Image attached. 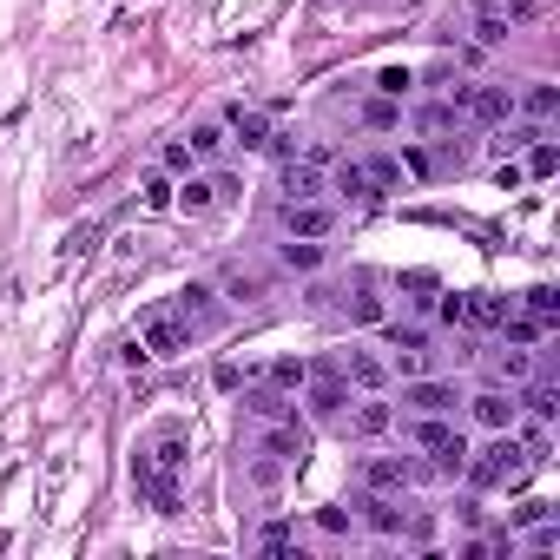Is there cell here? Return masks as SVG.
Here are the masks:
<instances>
[{"label": "cell", "mask_w": 560, "mask_h": 560, "mask_svg": "<svg viewBox=\"0 0 560 560\" xmlns=\"http://www.w3.org/2000/svg\"><path fill=\"white\" fill-rule=\"evenodd\" d=\"M528 468H534V455L514 442L508 429H495V442L462 462V475L475 481V488H521V475H528Z\"/></svg>", "instance_id": "obj_1"}, {"label": "cell", "mask_w": 560, "mask_h": 560, "mask_svg": "<svg viewBox=\"0 0 560 560\" xmlns=\"http://www.w3.org/2000/svg\"><path fill=\"white\" fill-rule=\"evenodd\" d=\"M192 343H198V323L185 317L178 304H172V310H152V317L139 323V350H145V356H185Z\"/></svg>", "instance_id": "obj_2"}, {"label": "cell", "mask_w": 560, "mask_h": 560, "mask_svg": "<svg viewBox=\"0 0 560 560\" xmlns=\"http://www.w3.org/2000/svg\"><path fill=\"white\" fill-rule=\"evenodd\" d=\"M304 402H310V416L336 422V416H343V409L356 402V396H350V376H343L336 363H317V369L304 376Z\"/></svg>", "instance_id": "obj_3"}, {"label": "cell", "mask_w": 560, "mask_h": 560, "mask_svg": "<svg viewBox=\"0 0 560 560\" xmlns=\"http://www.w3.org/2000/svg\"><path fill=\"white\" fill-rule=\"evenodd\" d=\"M402 409H416V416H455V409H462V389L442 383V376H409V383H402Z\"/></svg>", "instance_id": "obj_4"}, {"label": "cell", "mask_w": 560, "mask_h": 560, "mask_svg": "<svg viewBox=\"0 0 560 560\" xmlns=\"http://www.w3.org/2000/svg\"><path fill=\"white\" fill-rule=\"evenodd\" d=\"M277 224H284L290 238H330L336 211L323 205V198H284V205H277Z\"/></svg>", "instance_id": "obj_5"}, {"label": "cell", "mask_w": 560, "mask_h": 560, "mask_svg": "<svg viewBox=\"0 0 560 560\" xmlns=\"http://www.w3.org/2000/svg\"><path fill=\"white\" fill-rule=\"evenodd\" d=\"M455 106H462V119H481V126H501L514 112V93H501V86H462V93H448Z\"/></svg>", "instance_id": "obj_6"}, {"label": "cell", "mask_w": 560, "mask_h": 560, "mask_svg": "<svg viewBox=\"0 0 560 560\" xmlns=\"http://www.w3.org/2000/svg\"><path fill=\"white\" fill-rule=\"evenodd\" d=\"M139 455L159 468V475H178V468H185V455H192V442H185V422H159V435H152Z\"/></svg>", "instance_id": "obj_7"}, {"label": "cell", "mask_w": 560, "mask_h": 560, "mask_svg": "<svg viewBox=\"0 0 560 560\" xmlns=\"http://www.w3.org/2000/svg\"><path fill=\"white\" fill-rule=\"evenodd\" d=\"M231 192H238V185H231V178H224V172H211V178H185V185H178V192H172V205L178 211H192V218H198V211H211V205H224V198H231Z\"/></svg>", "instance_id": "obj_8"}, {"label": "cell", "mask_w": 560, "mask_h": 560, "mask_svg": "<svg viewBox=\"0 0 560 560\" xmlns=\"http://www.w3.org/2000/svg\"><path fill=\"white\" fill-rule=\"evenodd\" d=\"M132 488H139V495L152 501L159 514H178V475H159L145 455H132Z\"/></svg>", "instance_id": "obj_9"}, {"label": "cell", "mask_w": 560, "mask_h": 560, "mask_svg": "<svg viewBox=\"0 0 560 560\" xmlns=\"http://www.w3.org/2000/svg\"><path fill=\"white\" fill-rule=\"evenodd\" d=\"M416 481V462H402V455H369L363 462V488L369 495H396V488H409Z\"/></svg>", "instance_id": "obj_10"}, {"label": "cell", "mask_w": 560, "mask_h": 560, "mask_svg": "<svg viewBox=\"0 0 560 560\" xmlns=\"http://www.w3.org/2000/svg\"><path fill=\"white\" fill-rule=\"evenodd\" d=\"M343 416H350L356 442H376V435L396 429V409H389V402H356V409H343Z\"/></svg>", "instance_id": "obj_11"}, {"label": "cell", "mask_w": 560, "mask_h": 560, "mask_svg": "<svg viewBox=\"0 0 560 560\" xmlns=\"http://www.w3.org/2000/svg\"><path fill=\"white\" fill-rule=\"evenodd\" d=\"M462 402L481 429H514V396H501V389H481V396H462Z\"/></svg>", "instance_id": "obj_12"}, {"label": "cell", "mask_w": 560, "mask_h": 560, "mask_svg": "<svg viewBox=\"0 0 560 560\" xmlns=\"http://www.w3.org/2000/svg\"><path fill=\"white\" fill-rule=\"evenodd\" d=\"M336 369L350 376V389H383V383H389V363H383L376 350H350V356H343Z\"/></svg>", "instance_id": "obj_13"}, {"label": "cell", "mask_w": 560, "mask_h": 560, "mask_svg": "<svg viewBox=\"0 0 560 560\" xmlns=\"http://www.w3.org/2000/svg\"><path fill=\"white\" fill-rule=\"evenodd\" d=\"M501 317H508V297H495V290H468L462 297V323H475V330H501Z\"/></svg>", "instance_id": "obj_14"}, {"label": "cell", "mask_w": 560, "mask_h": 560, "mask_svg": "<svg viewBox=\"0 0 560 560\" xmlns=\"http://www.w3.org/2000/svg\"><path fill=\"white\" fill-rule=\"evenodd\" d=\"M257 455H271V462H304V429H297V416H284L271 435H264V448Z\"/></svg>", "instance_id": "obj_15"}, {"label": "cell", "mask_w": 560, "mask_h": 560, "mask_svg": "<svg viewBox=\"0 0 560 560\" xmlns=\"http://www.w3.org/2000/svg\"><path fill=\"white\" fill-rule=\"evenodd\" d=\"M323 192L350 198V205H369V198H376V185H369V165H336V178H323Z\"/></svg>", "instance_id": "obj_16"}, {"label": "cell", "mask_w": 560, "mask_h": 560, "mask_svg": "<svg viewBox=\"0 0 560 560\" xmlns=\"http://www.w3.org/2000/svg\"><path fill=\"white\" fill-rule=\"evenodd\" d=\"M231 132H238V145H251V152L271 145V119H264L257 106H231Z\"/></svg>", "instance_id": "obj_17"}, {"label": "cell", "mask_w": 560, "mask_h": 560, "mask_svg": "<svg viewBox=\"0 0 560 560\" xmlns=\"http://www.w3.org/2000/svg\"><path fill=\"white\" fill-rule=\"evenodd\" d=\"M277 185H284V198H323V172L317 165H284Z\"/></svg>", "instance_id": "obj_18"}, {"label": "cell", "mask_w": 560, "mask_h": 560, "mask_svg": "<svg viewBox=\"0 0 560 560\" xmlns=\"http://www.w3.org/2000/svg\"><path fill=\"white\" fill-rule=\"evenodd\" d=\"M429 455H435V475H462V462H468V442H462V429H455V435H442V442H435Z\"/></svg>", "instance_id": "obj_19"}, {"label": "cell", "mask_w": 560, "mask_h": 560, "mask_svg": "<svg viewBox=\"0 0 560 560\" xmlns=\"http://www.w3.org/2000/svg\"><path fill=\"white\" fill-rule=\"evenodd\" d=\"M172 192H178V185H172L165 172H145V185H139V205H145V211H172Z\"/></svg>", "instance_id": "obj_20"}, {"label": "cell", "mask_w": 560, "mask_h": 560, "mask_svg": "<svg viewBox=\"0 0 560 560\" xmlns=\"http://www.w3.org/2000/svg\"><path fill=\"white\" fill-rule=\"evenodd\" d=\"M284 264H290V271H317V264H323V244H317V238H290V244H284Z\"/></svg>", "instance_id": "obj_21"}, {"label": "cell", "mask_w": 560, "mask_h": 560, "mask_svg": "<svg viewBox=\"0 0 560 560\" xmlns=\"http://www.w3.org/2000/svg\"><path fill=\"white\" fill-rule=\"evenodd\" d=\"M455 119H462V106H455V99H442V106H422V112H416V132H448Z\"/></svg>", "instance_id": "obj_22"}, {"label": "cell", "mask_w": 560, "mask_h": 560, "mask_svg": "<svg viewBox=\"0 0 560 560\" xmlns=\"http://www.w3.org/2000/svg\"><path fill=\"white\" fill-rule=\"evenodd\" d=\"M501 330H508V343H541L554 323H541V317H514V310H508V317H501Z\"/></svg>", "instance_id": "obj_23"}, {"label": "cell", "mask_w": 560, "mask_h": 560, "mask_svg": "<svg viewBox=\"0 0 560 560\" xmlns=\"http://www.w3.org/2000/svg\"><path fill=\"white\" fill-rule=\"evenodd\" d=\"M363 508H369V528H376V534H402V514H396V501H383V495H369Z\"/></svg>", "instance_id": "obj_24"}, {"label": "cell", "mask_w": 560, "mask_h": 560, "mask_svg": "<svg viewBox=\"0 0 560 560\" xmlns=\"http://www.w3.org/2000/svg\"><path fill=\"white\" fill-rule=\"evenodd\" d=\"M304 376H310V363H297V356H277L271 363V389H304Z\"/></svg>", "instance_id": "obj_25"}, {"label": "cell", "mask_w": 560, "mask_h": 560, "mask_svg": "<svg viewBox=\"0 0 560 560\" xmlns=\"http://www.w3.org/2000/svg\"><path fill=\"white\" fill-rule=\"evenodd\" d=\"M409 86H416V73H409V66H383V73H376V93H383V99H402Z\"/></svg>", "instance_id": "obj_26"}, {"label": "cell", "mask_w": 560, "mask_h": 560, "mask_svg": "<svg viewBox=\"0 0 560 560\" xmlns=\"http://www.w3.org/2000/svg\"><path fill=\"white\" fill-rule=\"evenodd\" d=\"M369 185H376V198L396 192L402 185V159H369Z\"/></svg>", "instance_id": "obj_27"}, {"label": "cell", "mask_w": 560, "mask_h": 560, "mask_svg": "<svg viewBox=\"0 0 560 560\" xmlns=\"http://www.w3.org/2000/svg\"><path fill=\"white\" fill-rule=\"evenodd\" d=\"M343 310H350V323H383V297H369V290L343 297Z\"/></svg>", "instance_id": "obj_28"}, {"label": "cell", "mask_w": 560, "mask_h": 560, "mask_svg": "<svg viewBox=\"0 0 560 560\" xmlns=\"http://www.w3.org/2000/svg\"><path fill=\"white\" fill-rule=\"evenodd\" d=\"M528 310H534L541 323H554V317H560V290H554V284H534V290H528Z\"/></svg>", "instance_id": "obj_29"}, {"label": "cell", "mask_w": 560, "mask_h": 560, "mask_svg": "<svg viewBox=\"0 0 560 560\" xmlns=\"http://www.w3.org/2000/svg\"><path fill=\"white\" fill-rule=\"evenodd\" d=\"M251 409H257V416H264V422H284V416H290L284 389H257V396H251Z\"/></svg>", "instance_id": "obj_30"}, {"label": "cell", "mask_w": 560, "mask_h": 560, "mask_svg": "<svg viewBox=\"0 0 560 560\" xmlns=\"http://www.w3.org/2000/svg\"><path fill=\"white\" fill-rule=\"evenodd\" d=\"M178 310H185V317H205V310H211V284H185V290H178Z\"/></svg>", "instance_id": "obj_31"}, {"label": "cell", "mask_w": 560, "mask_h": 560, "mask_svg": "<svg viewBox=\"0 0 560 560\" xmlns=\"http://www.w3.org/2000/svg\"><path fill=\"white\" fill-rule=\"evenodd\" d=\"M521 402H528L534 416H554V409H560V396H554V383H528V389H521Z\"/></svg>", "instance_id": "obj_32"}, {"label": "cell", "mask_w": 560, "mask_h": 560, "mask_svg": "<svg viewBox=\"0 0 560 560\" xmlns=\"http://www.w3.org/2000/svg\"><path fill=\"white\" fill-rule=\"evenodd\" d=\"M554 547H560V528H554V514H541L528 534V554H554Z\"/></svg>", "instance_id": "obj_33"}, {"label": "cell", "mask_w": 560, "mask_h": 560, "mask_svg": "<svg viewBox=\"0 0 560 560\" xmlns=\"http://www.w3.org/2000/svg\"><path fill=\"white\" fill-rule=\"evenodd\" d=\"M224 145H231V139H224L218 126H198V132H192V159H218Z\"/></svg>", "instance_id": "obj_34"}, {"label": "cell", "mask_w": 560, "mask_h": 560, "mask_svg": "<svg viewBox=\"0 0 560 560\" xmlns=\"http://www.w3.org/2000/svg\"><path fill=\"white\" fill-rule=\"evenodd\" d=\"M409 435H416L422 448H435V442H442V435H455V429H448V416H422V422H416V429H409Z\"/></svg>", "instance_id": "obj_35"}, {"label": "cell", "mask_w": 560, "mask_h": 560, "mask_svg": "<svg viewBox=\"0 0 560 560\" xmlns=\"http://www.w3.org/2000/svg\"><path fill=\"white\" fill-rule=\"evenodd\" d=\"M528 112H534V126H547L554 119V86H528Z\"/></svg>", "instance_id": "obj_36"}, {"label": "cell", "mask_w": 560, "mask_h": 560, "mask_svg": "<svg viewBox=\"0 0 560 560\" xmlns=\"http://www.w3.org/2000/svg\"><path fill=\"white\" fill-rule=\"evenodd\" d=\"M528 172H534V178L560 172V152H554V145H534V152H528Z\"/></svg>", "instance_id": "obj_37"}, {"label": "cell", "mask_w": 560, "mask_h": 560, "mask_svg": "<svg viewBox=\"0 0 560 560\" xmlns=\"http://www.w3.org/2000/svg\"><path fill=\"white\" fill-rule=\"evenodd\" d=\"M363 119H369V126H376V132H389V126H396V106H389V99H376V106H369Z\"/></svg>", "instance_id": "obj_38"}, {"label": "cell", "mask_w": 560, "mask_h": 560, "mask_svg": "<svg viewBox=\"0 0 560 560\" xmlns=\"http://www.w3.org/2000/svg\"><path fill=\"white\" fill-rule=\"evenodd\" d=\"M389 343H396V350H422V330H402V323H389Z\"/></svg>", "instance_id": "obj_39"}, {"label": "cell", "mask_w": 560, "mask_h": 560, "mask_svg": "<svg viewBox=\"0 0 560 560\" xmlns=\"http://www.w3.org/2000/svg\"><path fill=\"white\" fill-rule=\"evenodd\" d=\"M541 514H554V501H521V508H514V521H528V528H534Z\"/></svg>", "instance_id": "obj_40"}, {"label": "cell", "mask_w": 560, "mask_h": 560, "mask_svg": "<svg viewBox=\"0 0 560 560\" xmlns=\"http://www.w3.org/2000/svg\"><path fill=\"white\" fill-rule=\"evenodd\" d=\"M165 165H172V172H192V145H165Z\"/></svg>", "instance_id": "obj_41"}, {"label": "cell", "mask_w": 560, "mask_h": 560, "mask_svg": "<svg viewBox=\"0 0 560 560\" xmlns=\"http://www.w3.org/2000/svg\"><path fill=\"white\" fill-rule=\"evenodd\" d=\"M257 541H264V547H290V521H271V528L257 534Z\"/></svg>", "instance_id": "obj_42"}, {"label": "cell", "mask_w": 560, "mask_h": 560, "mask_svg": "<svg viewBox=\"0 0 560 560\" xmlns=\"http://www.w3.org/2000/svg\"><path fill=\"white\" fill-rule=\"evenodd\" d=\"M224 290H238V297H257V277H244V271H231V277H224Z\"/></svg>", "instance_id": "obj_43"}]
</instances>
